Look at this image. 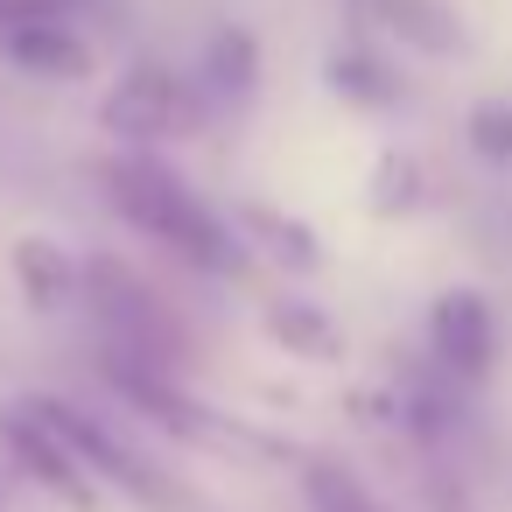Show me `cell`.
I'll return each mask as SVG.
<instances>
[{"mask_svg": "<svg viewBox=\"0 0 512 512\" xmlns=\"http://www.w3.org/2000/svg\"><path fill=\"white\" fill-rule=\"evenodd\" d=\"M99 183H106V197L120 204V218L141 225L155 246L183 253V260L204 267V274H232V232H225V225L197 204V190H183L162 162H148V155H113V162L99 169Z\"/></svg>", "mask_w": 512, "mask_h": 512, "instance_id": "cell-1", "label": "cell"}, {"mask_svg": "<svg viewBox=\"0 0 512 512\" xmlns=\"http://www.w3.org/2000/svg\"><path fill=\"white\" fill-rule=\"evenodd\" d=\"M29 414H36V421H43V428L78 456V463H85V477H92V484H113V491H127V498H134V505H148V512H176V505H183V491L169 484V470H162V463H148L134 442H120V435H113L106 421H92L85 407L36 393V400H29Z\"/></svg>", "mask_w": 512, "mask_h": 512, "instance_id": "cell-2", "label": "cell"}, {"mask_svg": "<svg viewBox=\"0 0 512 512\" xmlns=\"http://www.w3.org/2000/svg\"><path fill=\"white\" fill-rule=\"evenodd\" d=\"M99 365H106L113 393H120L134 414H148L155 428H169V435H183V442H197V449H225V456H239V449H246V456H274V442H260L253 428H239V421L211 414L197 393H183V379L148 372V365H134V358H120V351H106Z\"/></svg>", "mask_w": 512, "mask_h": 512, "instance_id": "cell-3", "label": "cell"}, {"mask_svg": "<svg viewBox=\"0 0 512 512\" xmlns=\"http://www.w3.org/2000/svg\"><path fill=\"white\" fill-rule=\"evenodd\" d=\"M92 302H99V316L120 330V358H134V365H148V372H169L176 379V358H183V330H176V316H169V302L148 288V281H134L120 260H92Z\"/></svg>", "mask_w": 512, "mask_h": 512, "instance_id": "cell-4", "label": "cell"}, {"mask_svg": "<svg viewBox=\"0 0 512 512\" xmlns=\"http://www.w3.org/2000/svg\"><path fill=\"white\" fill-rule=\"evenodd\" d=\"M0 442H8V456H15V470L22 477H36L50 498H64L71 512H99V484L85 477V463L29 414V400L22 407H0Z\"/></svg>", "mask_w": 512, "mask_h": 512, "instance_id": "cell-5", "label": "cell"}, {"mask_svg": "<svg viewBox=\"0 0 512 512\" xmlns=\"http://www.w3.org/2000/svg\"><path fill=\"white\" fill-rule=\"evenodd\" d=\"M99 120H106V134H120V141H169V134H183V127L197 120V106H190V92H183L162 64H141V71H127V78L113 85V99L99 106Z\"/></svg>", "mask_w": 512, "mask_h": 512, "instance_id": "cell-6", "label": "cell"}, {"mask_svg": "<svg viewBox=\"0 0 512 512\" xmlns=\"http://www.w3.org/2000/svg\"><path fill=\"white\" fill-rule=\"evenodd\" d=\"M428 337H435V358L456 372V379H484L491 358H498V323H491V302L477 288H449L435 295L428 309Z\"/></svg>", "mask_w": 512, "mask_h": 512, "instance_id": "cell-7", "label": "cell"}, {"mask_svg": "<svg viewBox=\"0 0 512 512\" xmlns=\"http://www.w3.org/2000/svg\"><path fill=\"white\" fill-rule=\"evenodd\" d=\"M358 8H365L379 29L407 36L414 50H428V57H463V50H470V43H463V22L442 8V0H358Z\"/></svg>", "mask_w": 512, "mask_h": 512, "instance_id": "cell-8", "label": "cell"}, {"mask_svg": "<svg viewBox=\"0 0 512 512\" xmlns=\"http://www.w3.org/2000/svg\"><path fill=\"white\" fill-rule=\"evenodd\" d=\"M0 50H8L22 71H43V78H85V64H92V50H85L71 29H57V22L0 29Z\"/></svg>", "mask_w": 512, "mask_h": 512, "instance_id": "cell-9", "label": "cell"}, {"mask_svg": "<svg viewBox=\"0 0 512 512\" xmlns=\"http://www.w3.org/2000/svg\"><path fill=\"white\" fill-rule=\"evenodd\" d=\"M15 281L29 288L36 309H57L78 288V267H71V253L57 239H15Z\"/></svg>", "mask_w": 512, "mask_h": 512, "instance_id": "cell-10", "label": "cell"}, {"mask_svg": "<svg viewBox=\"0 0 512 512\" xmlns=\"http://www.w3.org/2000/svg\"><path fill=\"white\" fill-rule=\"evenodd\" d=\"M302 491H309V512H379V498L330 456H309L302 463Z\"/></svg>", "mask_w": 512, "mask_h": 512, "instance_id": "cell-11", "label": "cell"}, {"mask_svg": "<svg viewBox=\"0 0 512 512\" xmlns=\"http://www.w3.org/2000/svg\"><path fill=\"white\" fill-rule=\"evenodd\" d=\"M267 330H274V344H288V351H302V358H337V330H330L323 309L281 302V309H267Z\"/></svg>", "mask_w": 512, "mask_h": 512, "instance_id": "cell-12", "label": "cell"}, {"mask_svg": "<svg viewBox=\"0 0 512 512\" xmlns=\"http://www.w3.org/2000/svg\"><path fill=\"white\" fill-rule=\"evenodd\" d=\"M239 218H246V225H253V232H260V239H267V246H274L281 260H288V267H309V260H316V239H309L302 225H288V218H274L267 204H246Z\"/></svg>", "mask_w": 512, "mask_h": 512, "instance_id": "cell-13", "label": "cell"}, {"mask_svg": "<svg viewBox=\"0 0 512 512\" xmlns=\"http://www.w3.org/2000/svg\"><path fill=\"white\" fill-rule=\"evenodd\" d=\"M211 78H218V92H246L253 85V36L246 29H225L211 43Z\"/></svg>", "mask_w": 512, "mask_h": 512, "instance_id": "cell-14", "label": "cell"}, {"mask_svg": "<svg viewBox=\"0 0 512 512\" xmlns=\"http://www.w3.org/2000/svg\"><path fill=\"white\" fill-rule=\"evenodd\" d=\"M330 85H337V92H358L365 106H386V99H393V78H386L372 57H337V64H330Z\"/></svg>", "mask_w": 512, "mask_h": 512, "instance_id": "cell-15", "label": "cell"}, {"mask_svg": "<svg viewBox=\"0 0 512 512\" xmlns=\"http://www.w3.org/2000/svg\"><path fill=\"white\" fill-rule=\"evenodd\" d=\"M470 141L484 162H512V106H477L470 113Z\"/></svg>", "mask_w": 512, "mask_h": 512, "instance_id": "cell-16", "label": "cell"}, {"mask_svg": "<svg viewBox=\"0 0 512 512\" xmlns=\"http://www.w3.org/2000/svg\"><path fill=\"white\" fill-rule=\"evenodd\" d=\"M71 0H0V29H22V22H57Z\"/></svg>", "mask_w": 512, "mask_h": 512, "instance_id": "cell-17", "label": "cell"}]
</instances>
